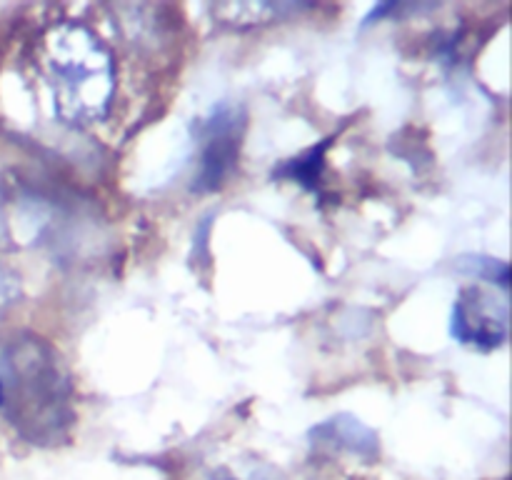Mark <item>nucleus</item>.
I'll list each match as a JSON object with an SVG mask.
<instances>
[{
    "instance_id": "1",
    "label": "nucleus",
    "mask_w": 512,
    "mask_h": 480,
    "mask_svg": "<svg viewBox=\"0 0 512 480\" xmlns=\"http://www.w3.org/2000/svg\"><path fill=\"white\" fill-rule=\"evenodd\" d=\"M0 395V410L28 443L50 448L70 438L73 378L45 338L13 333L0 340Z\"/></svg>"
},
{
    "instance_id": "3",
    "label": "nucleus",
    "mask_w": 512,
    "mask_h": 480,
    "mask_svg": "<svg viewBox=\"0 0 512 480\" xmlns=\"http://www.w3.org/2000/svg\"><path fill=\"white\" fill-rule=\"evenodd\" d=\"M198 138L203 140L200 168L193 180L195 193H215L228 183L238 163L245 133V110L223 103L198 123Z\"/></svg>"
},
{
    "instance_id": "2",
    "label": "nucleus",
    "mask_w": 512,
    "mask_h": 480,
    "mask_svg": "<svg viewBox=\"0 0 512 480\" xmlns=\"http://www.w3.org/2000/svg\"><path fill=\"white\" fill-rule=\"evenodd\" d=\"M45 78L55 113L70 125H90L108 115L115 95V60L83 23L65 20L45 35Z\"/></svg>"
},
{
    "instance_id": "11",
    "label": "nucleus",
    "mask_w": 512,
    "mask_h": 480,
    "mask_svg": "<svg viewBox=\"0 0 512 480\" xmlns=\"http://www.w3.org/2000/svg\"><path fill=\"white\" fill-rule=\"evenodd\" d=\"M8 243V218H5V198L0 190V245Z\"/></svg>"
},
{
    "instance_id": "5",
    "label": "nucleus",
    "mask_w": 512,
    "mask_h": 480,
    "mask_svg": "<svg viewBox=\"0 0 512 480\" xmlns=\"http://www.w3.org/2000/svg\"><path fill=\"white\" fill-rule=\"evenodd\" d=\"M310 440H313L315 445L343 450V453L358 455V458L363 460L378 458L380 453L378 433L350 413H338L333 415V418L315 425V428L310 430Z\"/></svg>"
},
{
    "instance_id": "8",
    "label": "nucleus",
    "mask_w": 512,
    "mask_h": 480,
    "mask_svg": "<svg viewBox=\"0 0 512 480\" xmlns=\"http://www.w3.org/2000/svg\"><path fill=\"white\" fill-rule=\"evenodd\" d=\"M453 268L458 273L473 275V278L493 283L503 290L510 285V265L505 260L488 258V255H460L453 260Z\"/></svg>"
},
{
    "instance_id": "7",
    "label": "nucleus",
    "mask_w": 512,
    "mask_h": 480,
    "mask_svg": "<svg viewBox=\"0 0 512 480\" xmlns=\"http://www.w3.org/2000/svg\"><path fill=\"white\" fill-rule=\"evenodd\" d=\"M330 143H333V138H325L323 143L310 148L308 153L298 155V158L280 165V168L275 170V175L285 180H295V183L305 185V188H318L320 175H323L325 168V150L330 148Z\"/></svg>"
},
{
    "instance_id": "6",
    "label": "nucleus",
    "mask_w": 512,
    "mask_h": 480,
    "mask_svg": "<svg viewBox=\"0 0 512 480\" xmlns=\"http://www.w3.org/2000/svg\"><path fill=\"white\" fill-rule=\"evenodd\" d=\"M308 8L310 5L303 3H258V0H248V3H215L210 5V13L225 28L248 30L258 28V25L278 23V20L298 15Z\"/></svg>"
},
{
    "instance_id": "4",
    "label": "nucleus",
    "mask_w": 512,
    "mask_h": 480,
    "mask_svg": "<svg viewBox=\"0 0 512 480\" xmlns=\"http://www.w3.org/2000/svg\"><path fill=\"white\" fill-rule=\"evenodd\" d=\"M450 335L458 343L493 350L508 340V300L483 285L460 290L450 313Z\"/></svg>"
},
{
    "instance_id": "10",
    "label": "nucleus",
    "mask_w": 512,
    "mask_h": 480,
    "mask_svg": "<svg viewBox=\"0 0 512 480\" xmlns=\"http://www.w3.org/2000/svg\"><path fill=\"white\" fill-rule=\"evenodd\" d=\"M210 480H275L273 475L265 473V470H253V473H245V475H235L230 473L228 468H218L208 475Z\"/></svg>"
},
{
    "instance_id": "9",
    "label": "nucleus",
    "mask_w": 512,
    "mask_h": 480,
    "mask_svg": "<svg viewBox=\"0 0 512 480\" xmlns=\"http://www.w3.org/2000/svg\"><path fill=\"white\" fill-rule=\"evenodd\" d=\"M23 293V285H20V275L13 268L0 263V318L13 308L20 300Z\"/></svg>"
}]
</instances>
